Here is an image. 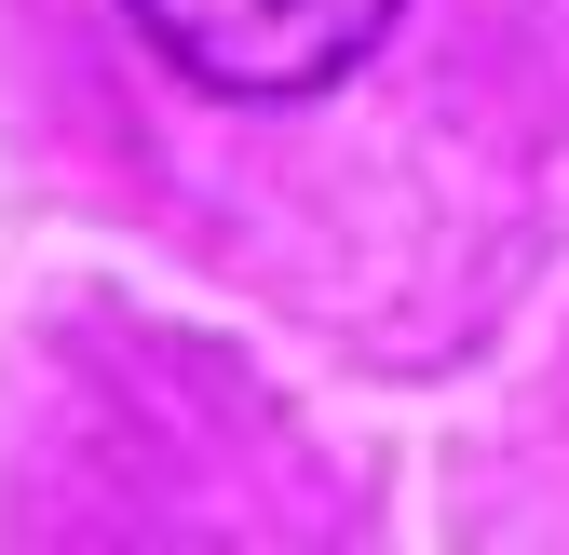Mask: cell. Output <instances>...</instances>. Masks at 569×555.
Returning <instances> with one entry per match:
<instances>
[{
	"instance_id": "cell-1",
	"label": "cell",
	"mask_w": 569,
	"mask_h": 555,
	"mask_svg": "<svg viewBox=\"0 0 569 555\" xmlns=\"http://www.w3.org/2000/svg\"><path fill=\"white\" fill-rule=\"evenodd\" d=\"M122 14H136V41H150L177 82L244 95V109H284V95L352 82L407 0H122Z\"/></svg>"
}]
</instances>
